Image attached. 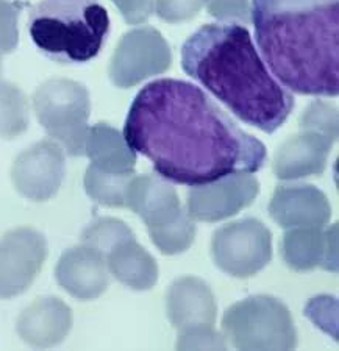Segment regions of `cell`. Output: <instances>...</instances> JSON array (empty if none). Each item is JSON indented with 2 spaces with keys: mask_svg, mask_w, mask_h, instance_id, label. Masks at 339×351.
<instances>
[{
  "mask_svg": "<svg viewBox=\"0 0 339 351\" xmlns=\"http://www.w3.org/2000/svg\"><path fill=\"white\" fill-rule=\"evenodd\" d=\"M211 254L214 264L227 275L250 278L272 259V234L257 219L225 223L214 231Z\"/></svg>",
  "mask_w": 339,
  "mask_h": 351,
  "instance_id": "cell-6",
  "label": "cell"
},
{
  "mask_svg": "<svg viewBox=\"0 0 339 351\" xmlns=\"http://www.w3.org/2000/svg\"><path fill=\"white\" fill-rule=\"evenodd\" d=\"M196 223L183 211L174 222L167 223L160 228H150L149 234L154 245L163 254H178L188 250L196 239Z\"/></svg>",
  "mask_w": 339,
  "mask_h": 351,
  "instance_id": "cell-14",
  "label": "cell"
},
{
  "mask_svg": "<svg viewBox=\"0 0 339 351\" xmlns=\"http://www.w3.org/2000/svg\"><path fill=\"white\" fill-rule=\"evenodd\" d=\"M178 350H225L227 341L222 334L214 331V326H202L182 331L177 341Z\"/></svg>",
  "mask_w": 339,
  "mask_h": 351,
  "instance_id": "cell-15",
  "label": "cell"
},
{
  "mask_svg": "<svg viewBox=\"0 0 339 351\" xmlns=\"http://www.w3.org/2000/svg\"><path fill=\"white\" fill-rule=\"evenodd\" d=\"M261 58L288 90L339 94V0H252Z\"/></svg>",
  "mask_w": 339,
  "mask_h": 351,
  "instance_id": "cell-3",
  "label": "cell"
},
{
  "mask_svg": "<svg viewBox=\"0 0 339 351\" xmlns=\"http://www.w3.org/2000/svg\"><path fill=\"white\" fill-rule=\"evenodd\" d=\"M111 269L124 285L135 291H149L158 281V265L154 256L132 239H127L113 248Z\"/></svg>",
  "mask_w": 339,
  "mask_h": 351,
  "instance_id": "cell-12",
  "label": "cell"
},
{
  "mask_svg": "<svg viewBox=\"0 0 339 351\" xmlns=\"http://www.w3.org/2000/svg\"><path fill=\"white\" fill-rule=\"evenodd\" d=\"M124 143L175 184H211L261 171L268 150L202 88L158 78L139 90L124 123Z\"/></svg>",
  "mask_w": 339,
  "mask_h": 351,
  "instance_id": "cell-1",
  "label": "cell"
},
{
  "mask_svg": "<svg viewBox=\"0 0 339 351\" xmlns=\"http://www.w3.org/2000/svg\"><path fill=\"white\" fill-rule=\"evenodd\" d=\"M281 254L288 267L296 271L322 267L336 274L338 226L286 230L281 242Z\"/></svg>",
  "mask_w": 339,
  "mask_h": 351,
  "instance_id": "cell-9",
  "label": "cell"
},
{
  "mask_svg": "<svg viewBox=\"0 0 339 351\" xmlns=\"http://www.w3.org/2000/svg\"><path fill=\"white\" fill-rule=\"evenodd\" d=\"M27 30L46 58L80 66L100 55L111 21L100 0H39L28 11Z\"/></svg>",
  "mask_w": 339,
  "mask_h": 351,
  "instance_id": "cell-4",
  "label": "cell"
},
{
  "mask_svg": "<svg viewBox=\"0 0 339 351\" xmlns=\"http://www.w3.org/2000/svg\"><path fill=\"white\" fill-rule=\"evenodd\" d=\"M269 214L285 230L324 228L331 217V206L314 186H280L269 203Z\"/></svg>",
  "mask_w": 339,
  "mask_h": 351,
  "instance_id": "cell-8",
  "label": "cell"
},
{
  "mask_svg": "<svg viewBox=\"0 0 339 351\" xmlns=\"http://www.w3.org/2000/svg\"><path fill=\"white\" fill-rule=\"evenodd\" d=\"M126 205L138 214L147 230L171 223L185 211L177 192L161 177H141L130 184Z\"/></svg>",
  "mask_w": 339,
  "mask_h": 351,
  "instance_id": "cell-11",
  "label": "cell"
},
{
  "mask_svg": "<svg viewBox=\"0 0 339 351\" xmlns=\"http://www.w3.org/2000/svg\"><path fill=\"white\" fill-rule=\"evenodd\" d=\"M63 275L71 274L72 276H65L61 281L67 289L71 287L73 293L80 297H93L105 289L106 274L97 258L86 253H77L63 259Z\"/></svg>",
  "mask_w": 339,
  "mask_h": 351,
  "instance_id": "cell-13",
  "label": "cell"
},
{
  "mask_svg": "<svg viewBox=\"0 0 339 351\" xmlns=\"http://www.w3.org/2000/svg\"><path fill=\"white\" fill-rule=\"evenodd\" d=\"M167 319L182 331L214 326L216 302L210 286L196 276H183L172 282L166 297Z\"/></svg>",
  "mask_w": 339,
  "mask_h": 351,
  "instance_id": "cell-10",
  "label": "cell"
},
{
  "mask_svg": "<svg viewBox=\"0 0 339 351\" xmlns=\"http://www.w3.org/2000/svg\"><path fill=\"white\" fill-rule=\"evenodd\" d=\"M222 330L236 350H292L297 331L288 309L270 295L248 297L225 311Z\"/></svg>",
  "mask_w": 339,
  "mask_h": 351,
  "instance_id": "cell-5",
  "label": "cell"
},
{
  "mask_svg": "<svg viewBox=\"0 0 339 351\" xmlns=\"http://www.w3.org/2000/svg\"><path fill=\"white\" fill-rule=\"evenodd\" d=\"M182 69L247 125L272 134L285 125L294 97L270 73L238 22L202 25L182 45Z\"/></svg>",
  "mask_w": 339,
  "mask_h": 351,
  "instance_id": "cell-2",
  "label": "cell"
},
{
  "mask_svg": "<svg viewBox=\"0 0 339 351\" xmlns=\"http://www.w3.org/2000/svg\"><path fill=\"white\" fill-rule=\"evenodd\" d=\"M258 194L259 184L255 178L250 175H233L194 188L188 194L186 213L194 222L214 223L233 217L250 206Z\"/></svg>",
  "mask_w": 339,
  "mask_h": 351,
  "instance_id": "cell-7",
  "label": "cell"
}]
</instances>
